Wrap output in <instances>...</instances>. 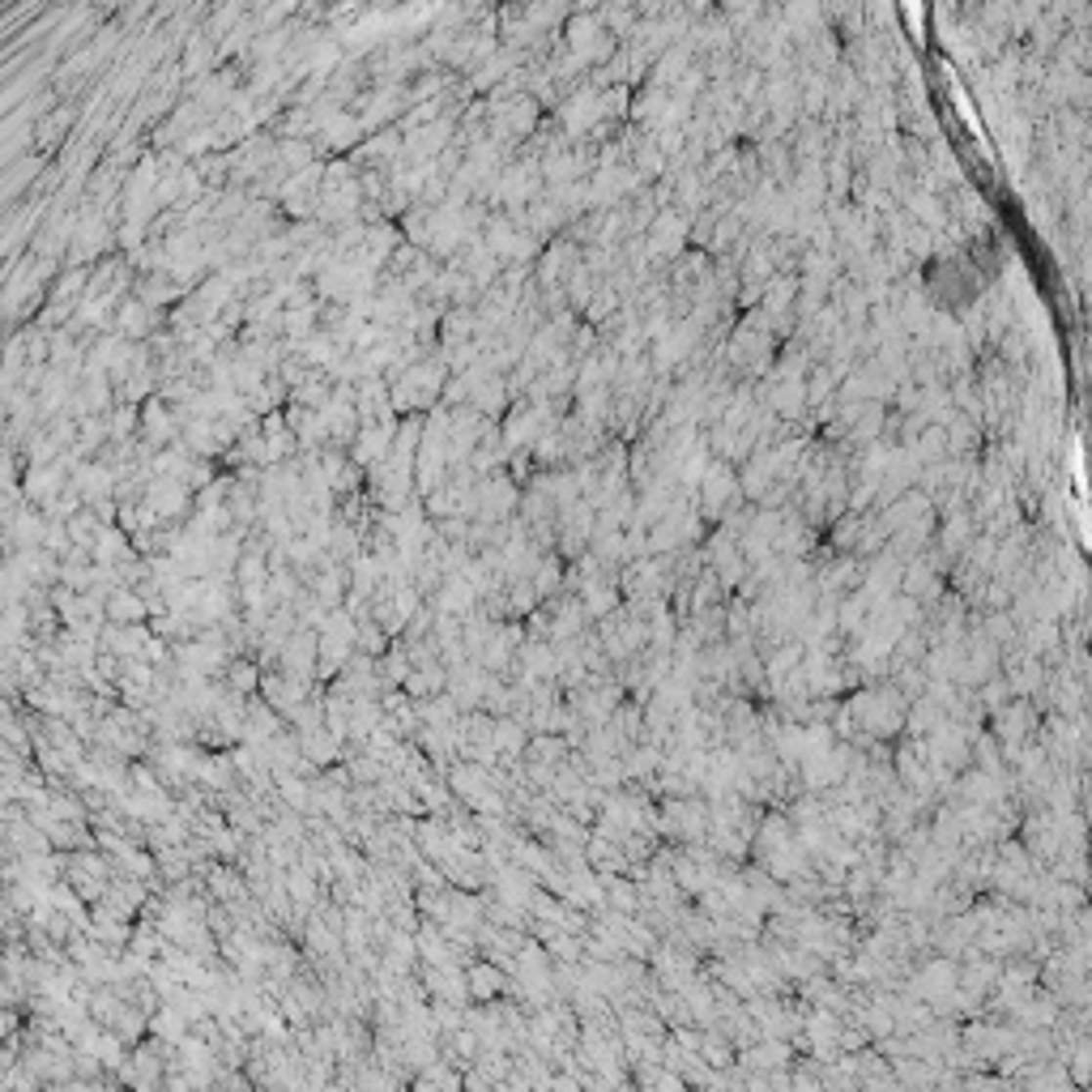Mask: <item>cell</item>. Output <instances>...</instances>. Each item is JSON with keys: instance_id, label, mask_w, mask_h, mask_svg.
Segmentation results:
<instances>
[{"instance_id": "obj_2", "label": "cell", "mask_w": 1092, "mask_h": 1092, "mask_svg": "<svg viewBox=\"0 0 1092 1092\" xmlns=\"http://www.w3.org/2000/svg\"><path fill=\"white\" fill-rule=\"evenodd\" d=\"M103 615L111 619V628H141V619L150 615V602L128 585H115V590L103 597Z\"/></svg>"}, {"instance_id": "obj_9", "label": "cell", "mask_w": 1092, "mask_h": 1092, "mask_svg": "<svg viewBox=\"0 0 1092 1092\" xmlns=\"http://www.w3.org/2000/svg\"><path fill=\"white\" fill-rule=\"evenodd\" d=\"M231 687L240 691V696H243V691H252L256 687V666L252 662H235L231 666Z\"/></svg>"}, {"instance_id": "obj_4", "label": "cell", "mask_w": 1092, "mask_h": 1092, "mask_svg": "<svg viewBox=\"0 0 1092 1092\" xmlns=\"http://www.w3.org/2000/svg\"><path fill=\"white\" fill-rule=\"evenodd\" d=\"M465 990L487 1007V1003H496L500 994L508 990V973H503L500 965H491V960H483V965H474V969L465 973Z\"/></svg>"}, {"instance_id": "obj_7", "label": "cell", "mask_w": 1092, "mask_h": 1092, "mask_svg": "<svg viewBox=\"0 0 1092 1092\" xmlns=\"http://www.w3.org/2000/svg\"><path fill=\"white\" fill-rule=\"evenodd\" d=\"M700 1059L713 1067V1071H730L734 1067V1046L730 1037H718V1032H700Z\"/></svg>"}, {"instance_id": "obj_1", "label": "cell", "mask_w": 1092, "mask_h": 1092, "mask_svg": "<svg viewBox=\"0 0 1092 1092\" xmlns=\"http://www.w3.org/2000/svg\"><path fill=\"white\" fill-rule=\"evenodd\" d=\"M738 1059H743V1067H738V1071H747V1075H772V1071H790L794 1050H790V1041L760 1037V1041H751V1046L738 1054Z\"/></svg>"}, {"instance_id": "obj_5", "label": "cell", "mask_w": 1092, "mask_h": 1092, "mask_svg": "<svg viewBox=\"0 0 1092 1092\" xmlns=\"http://www.w3.org/2000/svg\"><path fill=\"white\" fill-rule=\"evenodd\" d=\"M141 436H146L150 444H167L171 436H175V418H171V410L158 402V397H150L146 406H141Z\"/></svg>"}, {"instance_id": "obj_8", "label": "cell", "mask_w": 1092, "mask_h": 1092, "mask_svg": "<svg viewBox=\"0 0 1092 1092\" xmlns=\"http://www.w3.org/2000/svg\"><path fill=\"white\" fill-rule=\"evenodd\" d=\"M73 124V108H56V111H43L39 124H34V137H39L43 150H56V141L65 137V128Z\"/></svg>"}, {"instance_id": "obj_3", "label": "cell", "mask_w": 1092, "mask_h": 1092, "mask_svg": "<svg viewBox=\"0 0 1092 1092\" xmlns=\"http://www.w3.org/2000/svg\"><path fill=\"white\" fill-rule=\"evenodd\" d=\"M111 325H115V337H124V342H128V337H137V342H141V337L154 328V308L133 295V299H124L120 308L111 312Z\"/></svg>"}, {"instance_id": "obj_6", "label": "cell", "mask_w": 1092, "mask_h": 1092, "mask_svg": "<svg viewBox=\"0 0 1092 1092\" xmlns=\"http://www.w3.org/2000/svg\"><path fill=\"white\" fill-rule=\"evenodd\" d=\"M994 730H999V738H1007L1012 747L1025 743V734L1032 730V709H1025V704H1007V709H999V718H994Z\"/></svg>"}]
</instances>
